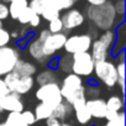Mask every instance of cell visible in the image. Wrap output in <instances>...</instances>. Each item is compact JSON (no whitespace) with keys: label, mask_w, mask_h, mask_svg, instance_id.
Returning <instances> with one entry per match:
<instances>
[{"label":"cell","mask_w":126,"mask_h":126,"mask_svg":"<svg viewBox=\"0 0 126 126\" xmlns=\"http://www.w3.org/2000/svg\"><path fill=\"white\" fill-rule=\"evenodd\" d=\"M116 13L114 9V4L111 1H106L99 6H88L87 17L93 22V25L99 30H111L116 25Z\"/></svg>","instance_id":"obj_1"},{"label":"cell","mask_w":126,"mask_h":126,"mask_svg":"<svg viewBox=\"0 0 126 126\" xmlns=\"http://www.w3.org/2000/svg\"><path fill=\"white\" fill-rule=\"evenodd\" d=\"M59 89H61V95H62L63 100L71 105L74 101L87 99L83 79H82V77H79L74 73L66 74V77L62 79Z\"/></svg>","instance_id":"obj_2"},{"label":"cell","mask_w":126,"mask_h":126,"mask_svg":"<svg viewBox=\"0 0 126 126\" xmlns=\"http://www.w3.org/2000/svg\"><path fill=\"white\" fill-rule=\"evenodd\" d=\"M4 82L9 89L10 93H16L19 95H25L29 92L32 90L35 85V78L33 77H24L19 76L15 72H10L6 76H4Z\"/></svg>","instance_id":"obj_3"},{"label":"cell","mask_w":126,"mask_h":126,"mask_svg":"<svg viewBox=\"0 0 126 126\" xmlns=\"http://www.w3.org/2000/svg\"><path fill=\"white\" fill-rule=\"evenodd\" d=\"M93 73L95 74V78L108 88H112L117 83V73L115 64L109 59L95 62Z\"/></svg>","instance_id":"obj_4"},{"label":"cell","mask_w":126,"mask_h":126,"mask_svg":"<svg viewBox=\"0 0 126 126\" xmlns=\"http://www.w3.org/2000/svg\"><path fill=\"white\" fill-rule=\"evenodd\" d=\"M35 96L37 100H40V103L47 104L49 106H56L63 101L58 83H48L45 85H40L35 93Z\"/></svg>","instance_id":"obj_5"},{"label":"cell","mask_w":126,"mask_h":126,"mask_svg":"<svg viewBox=\"0 0 126 126\" xmlns=\"http://www.w3.org/2000/svg\"><path fill=\"white\" fill-rule=\"evenodd\" d=\"M94 64L89 52H82L72 54V73L79 77H90L94 72Z\"/></svg>","instance_id":"obj_6"},{"label":"cell","mask_w":126,"mask_h":126,"mask_svg":"<svg viewBox=\"0 0 126 126\" xmlns=\"http://www.w3.org/2000/svg\"><path fill=\"white\" fill-rule=\"evenodd\" d=\"M92 42H93V36L90 33L72 35V36H67V40H66L63 48H64L66 53L68 54L89 52Z\"/></svg>","instance_id":"obj_7"},{"label":"cell","mask_w":126,"mask_h":126,"mask_svg":"<svg viewBox=\"0 0 126 126\" xmlns=\"http://www.w3.org/2000/svg\"><path fill=\"white\" fill-rule=\"evenodd\" d=\"M20 57V51L16 47H0V77H4L13 72Z\"/></svg>","instance_id":"obj_8"},{"label":"cell","mask_w":126,"mask_h":126,"mask_svg":"<svg viewBox=\"0 0 126 126\" xmlns=\"http://www.w3.org/2000/svg\"><path fill=\"white\" fill-rule=\"evenodd\" d=\"M67 40V33L58 32V33H49V36L42 42L43 53L48 58H53L54 53L63 48Z\"/></svg>","instance_id":"obj_9"},{"label":"cell","mask_w":126,"mask_h":126,"mask_svg":"<svg viewBox=\"0 0 126 126\" xmlns=\"http://www.w3.org/2000/svg\"><path fill=\"white\" fill-rule=\"evenodd\" d=\"M63 24V32L67 33L71 30H74L79 26H82L85 21L84 14L78 9H68L62 16H59Z\"/></svg>","instance_id":"obj_10"},{"label":"cell","mask_w":126,"mask_h":126,"mask_svg":"<svg viewBox=\"0 0 126 126\" xmlns=\"http://www.w3.org/2000/svg\"><path fill=\"white\" fill-rule=\"evenodd\" d=\"M0 104L3 110L8 112H21L22 110H25L21 95L16 93H9L5 96L0 98Z\"/></svg>","instance_id":"obj_11"},{"label":"cell","mask_w":126,"mask_h":126,"mask_svg":"<svg viewBox=\"0 0 126 126\" xmlns=\"http://www.w3.org/2000/svg\"><path fill=\"white\" fill-rule=\"evenodd\" d=\"M85 100H78V101H74L72 104V109H73V112L76 115V120L79 125L82 126H87L90 121H92V115L85 105Z\"/></svg>","instance_id":"obj_12"},{"label":"cell","mask_w":126,"mask_h":126,"mask_svg":"<svg viewBox=\"0 0 126 126\" xmlns=\"http://www.w3.org/2000/svg\"><path fill=\"white\" fill-rule=\"evenodd\" d=\"M26 47H27V51H29L30 56L35 61H37L38 63H48L49 62L51 58H48V57L45 56L43 48H42V42L37 38V36L36 37H32L29 41V43L26 45Z\"/></svg>","instance_id":"obj_13"},{"label":"cell","mask_w":126,"mask_h":126,"mask_svg":"<svg viewBox=\"0 0 126 126\" xmlns=\"http://www.w3.org/2000/svg\"><path fill=\"white\" fill-rule=\"evenodd\" d=\"M85 105L92 115L95 119H104L106 115V104L105 100L101 98H90L85 101Z\"/></svg>","instance_id":"obj_14"},{"label":"cell","mask_w":126,"mask_h":126,"mask_svg":"<svg viewBox=\"0 0 126 126\" xmlns=\"http://www.w3.org/2000/svg\"><path fill=\"white\" fill-rule=\"evenodd\" d=\"M115 35H116L115 43H114V46L110 51V54L114 56V57H116L117 53L120 51L125 49V47H126V22L125 21H122L121 24H119L116 26Z\"/></svg>","instance_id":"obj_15"},{"label":"cell","mask_w":126,"mask_h":126,"mask_svg":"<svg viewBox=\"0 0 126 126\" xmlns=\"http://www.w3.org/2000/svg\"><path fill=\"white\" fill-rule=\"evenodd\" d=\"M89 53L93 58L94 62H100V61H105L108 59V57H110V49L100 41V40H93Z\"/></svg>","instance_id":"obj_16"},{"label":"cell","mask_w":126,"mask_h":126,"mask_svg":"<svg viewBox=\"0 0 126 126\" xmlns=\"http://www.w3.org/2000/svg\"><path fill=\"white\" fill-rule=\"evenodd\" d=\"M13 72H15L19 76H24V77H33L37 73V67L29 61L19 59Z\"/></svg>","instance_id":"obj_17"},{"label":"cell","mask_w":126,"mask_h":126,"mask_svg":"<svg viewBox=\"0 0 126 126\" xmlns=\"http://www.w3.org/2000/svg\"><path fill=\"white\" fill-rule=\"evenodd\" d=\"M29 6V0H11L8 5L9 9V17L17 20L20 14Z\"/></svg>","instance_id":"obj_18"},{"label":"cell","mask_w":126,"mask_h":126,"mask_svg":"<svg viewBox=\"0 0 126 126\" xmlns=\"http://www.w3.org/2000/svg\"><path fill=\"white\" fill-rule=\"evenodd\" d=\"M35 83H37L38 85H45L48 83H58V73L53 69L47 68L37 74Z\"/></svg>","instance_id":"obj_19"},{"label":"cell","mask_w":126,"mask_h":126,"mask_svg":"<svg viewBox=\"0 0 126 126\" xmlns=\"http://www.w3.org/2000/svg\"><path fill=\"white\" fill-rule=\"evenodd\" d=\"M72 112H73L72 105L63 100L61 104H58V105H56V106L53 108L52 117H56V119H58V120H66Z\"/></svg>","instance_id":"obj_20"},{"label":"cell","mask_w":126,"mask_h":126,"mask_svg":"<svg viewBox=\"0 0 126 126\" xmlns=\"http://www.w3.org/2000/svg\"><path fill=\"white\" fill-rule=\"evenodd\" d=\"M106 110L108 111H111V112H120L124 110V106H125V100L124 98L120 95H111L106 101Z\"/></svg>","instance_id":"obj_21"},{"label":"cell","mask_w":126,"mask_h":126,"mask_svg":"<svg viewBox=\"0 0 126 126\" xmlns=\"http://www.w3.org/2000/svg\"><path fill=\"white\" fill-rule=\"evenodd\" d=\"M53 108L54 106H49V105L43 104V103L37 104L36 108H35V111H33L36 121H42V120H47V119L52 117Z\"/></svg>","instance_id":"obj_22"},{"label":"cell","mask_w":126,"mask_h":126,"mask_svg":"<svg viewBox=\"0 0 126 126\" xmlns=\"http://www.w3.org/2000/svg\"><path fill=\"white\" fill-rule=\"evenodd\" d=\"M42 3H43L45 6L54 8L58 11L72 9V6L74 5L73 0H42Z\"/></svg>","instance_id":"obj_23"},{"label":"cell","mask_w":126,"mask_h":126,"mask_svg":"<svg viewBox=\"0 0 126 126\" xmlns=\"http://www.w3.org/2000/svg\"><path fill=\"white\" fill-rule=\"evenodd\" d=\"M116 73H117V83L116 85L120 87L121 90V96H125V61H119L116 64Z\"/></svg>","instance_id":"obj_24"},{"label":"cell","mask_w":126,"mask_h":126,"mask_svg":"<svg viewBox=\"0 0 126 126\" xmlns=\"http://www.w3.org/2000/svg\"><path fill=\"white\" fill-rule=\"evenodd\" d=\"M57 68L61 69V72L63 73H72V54L66 53L64 56H61L58 58V66Z\"/></svg>","instance_id":"obj_25"},{"label":"cell","mask_w":126,"mask_h":126,"mask_svg":"<svg viewBox=\"0 0 126 126\" xmlns=\"http://www.w3.org/2000/svg\"><path fill=\"white\" fill-rule=\"evenodd\" d=\"M115 38H116L115 31H112V30H105V31H103V33L99 36L98 40H100L111 51V48H112V46L115 43Z\"/></svg>","instance_id":"obj_26"},{"label":"cell","mask_w":126,"mask_h":126,"mask_svg":"<svg viewBox=\"0 0 126 126\" xmlns=\"http://www.w3.org/2000/svg\"><path fill=\"white\" fill-rule=\"evenodd\" d=\"M4 122L9 126H30V125L24 122L20 112H9L6 116V120Z\"/></svg>","instance_id":"obj_27"},{"label":"cell","mask_w":126,"mask_h":126,"mask_svg":"<svg viewBox=\"0 0 126 126\" xmlns=\"http://www.w3.org/2000/svg\"><path fill=\"white\" fill-rule=\"evenodd\" d=\"M40 16H41V19H45L46 21H51V20H54V19L59 17L61 16V11H58L54 8H49V6H45L43 5Z\"/></svg>","instance_id":"obj_28"},{"label":"cell","mask_w":126,"mask_h":126,"mask_svg":"<svg viewBox=\"0 0 126 126\" xmlns=\"http://www.w3.org/2000/svg\"><path fill=\"white\" fill-rule=\"evenodd\" d=\"M48 31L51 33H58V32H63V24L61 17H57L54 20L48 21Z\"/></svg>","instance_id":"obj_29"},{"label":"cell","mask_w":126,"mask_h":126,"mask_svg":"<svg viewBox=\"0 0 126 126\" xmlns=\"http://www.w3.org/2000/svg\"><path fill=\"white\" fill-rule=\"evenodd\" d=\"M33 15H35V13L27 6V8L20 14V16L17 17V21H19L21 25H29V22H30V20L32 19Z\"/></svg>","instance_id":"obj_30"},{"label":"cell","mask_w":126,"mask_h":126,"mask_svg":"<svg viewBox=\"0 0 126 126\" xmlns=\"http://www.w3.org/2000/svg\"><path fill=\"white\" fill-rule=\"evenodd\" d=\"M20 114H21V119L24 120L25 124H27L30 126L36 124V117H35L33 111H31V110H22Z\"/></svg>","instance_id":"obj_31"},{"label":"cell","mask_w":126,"mask_h":126,"mask_svg":"<svg viewBox=\"0 0 126 126\" xmlns=\"http://www.w3.org/2000/svg\"><path fill=\"white\" fill-rule=\"evenodd\" d=\"M106 125L108 126H125V112H124V110L120 111L119 115L115 119L109 120L106 122Z\"/></svg>","instance_id":"obj_32"},{"label":"cell","mask_w":126,"mask_h":126,"mask_svg":"<svg viewBox=\"0 0 126 126\" xmlns=\"http://www.w3.org/2000/svg\"><path fill=\"white\" fill-rule=\"evenodd\" d=\"M114 9H115L116 15H119L120 17H124L125 16V13H126L125 0H116V1L114 3Z\"/></svg>","instance_id":"obj_33"},{"label":"cell","mask_w":126,"mask_h":126,"mask_svg":"<svg viewBox=\"0 0 126 126\" xmlns=\"http://www.w3.org/2000/svg\"><path fill=\"white\" fill-rule=\"evenodd\" d=\"M29 8L37 15H41L42 8H43V3L42 0H29Z\"/></svg>","instance_id":"obj_34"},{"label":"cell","mask_w":126,"mask_h":126,"mask_svg":"<svg viewBox=\"0 0 126 126\" xmlns=\"http://www.w3.org/2000/svg\"><path fill=\"white\" fill-rule=\"evenodd\" d=\"M11 37H10V32L8 30H5L4 27L0 29V47H4L8 46L10 42Z\"/></svg>","instance_id":"obj_35"},{"label":"cell","mask_w":126,"mask_h":126,"mask_svg":"<svg viewBox=\"0 0 126 126\" xmlns=\"http://www.w3.org/2000/svg\"><path fill=\"white\" fill-rule=\"evenodd\" d=\"M9 17V9L5 3H0V20L4 21Z\"/></svg>","instance_id":"obj_36"},{"label":"cell","mask_w":126,"mask_h":126,"mask_svg":"<svg viewBox=\"0 0 126 126\" xmlns=\"http://www.w3.org/2000/svg\"><path fill=\"white\" fill-rule=\"evenodd\" d=\"M41 16L40 15H37V14H35L33 16H32V19L30 20V22H29V25L32 27V29H35V27H38L40 26V24H41Z\"/></svg>","instance_id":"obj_37"},{"label":"cell","mask_w":126,"mask_h":126,"mask_svg":"<svg viewBox=\"0 0 126 126\" xmlns=\"http://www.w3.org/2000/svg\"><path fill=\"white\" fill-rule=\"evenodd\" d=\"M9 93H10V92H9V89H8V87H6L4 79H3V78H0V98L5 96V95L9 94Z\"/></svg>","instance_id":"obj_38"},{"label":"cell","mask_w":126,"mask_h":126,"mask_svg":"<svg viewBox=\"0 0 126 126\" xmlns=\"http://www.w3.org/2000/svg\"><path fill=\"white\" fill-rule=\"evenodd\" d=\"M46 121V125L45 126H61V120H58V119H56V117H49V119H47V120H45Z\"/></svg>","instance_id":"obj_39"},{"label":"cell","mask_w":126,"mask_h":126,"mask_svg":"<svg viewBox=\"0 0 126 126\" xmlns=\"http://www.w3.org/2000/svg\"><path fill=\"white\" fill-rule=\"evenodd\" d=\"M49 33H51V32L48 31V29H45V30H42V31H41V32L38 33L37 38H38V40H40L41 42H43V41H45V40H46V38H47V37L49 36Z\"/></svg>","instance_id":"obj_40"},{"label":"cell","mask_w":126,"mask_h":126,"mask_svg":"<svg viewBox=\"0 0 126 126\" xmlns=\"http://www.w3.org/2000/svg\"><path fill=\"white\" fill-rule=\"evenodd\" d=\"M85 1H87L90 6H99V5L105 4L106 1H109V0H85Z\"/></svg>","instance_id":"obj_41"},{"label":"cell","mask_w":126,"mask_h":126,"mask_svg":"<svg viewBox=\"0 0 126 126\" xmlns=\"http://www.w3.org/2000/svg\"><path fill=\"white\" fill-rule=\"evenodd\" d=\"M57 66H58V58H51L49 62H48V67L49 69H57Z\"/></svg>","instance_id":"obj_42"},{"label":"cell","mask_w":126,"mask_h":126,"mask_svg":"<svg viewBox=\"0 0 126 126\" xmlns=\"http://www.w3.org/2000/svg\"><path fill=\"white\" fill-rule=\"evenodd\" d=\"M10 37H11V38H16V40H17V38H20V33H19L17 31H14V32H11V33H10Z\"/></svg>","instance_id":"obj_43"},{"label":"cell","mask_w":126,"mask_h":126,"mask_svg":"<svg viewBox=\"0 0 126 126\" xmlns=\"http://www.w3.org/2000/svg\"><path fill=\"white\" fill-rule=\"evenodd\" d=\"M61 126H73V125H72L71 122H62Z\"/></svg>","instance_id":"obj_44"},{"label":"cell","mask_w":126,"mask_h":126,"mask_svg":"<svg viewBox=\"0 0 126 126\" xmlns=\"http://www.w3.org/2000/svg\"><path fill=\"white\" fill-rule=\"evenodd\" d=\"M3 27H4V24H3L1 20H0V29H3Z\"/></svg>","instance_id":"obj_45"},{"label":"cell","mask_w":126,"mask_h":126,"mask_svg":"<svg viewBox=\"0 0 126 126\" xmlns=\"http://www.w3.org/2000/svg\"><path fill=\"white\" fill-rule=\"evenodd\" d=\"M0 126H9V125H6L5 122H0Z\"/></svg>","instance_id":"obj_46"},{"label":"cell","mask_w":126,"mask_h":126,"mask_svg":"<svg viewBox=\"0 0 126 126\" xmlns=\"http://www.w3.org/2000/svg\"><path fill=\"white\" fill-rule=\"evenodd\" d=\"M1 112H4V110H3V108H1V104H0V114Z\"/></svg>","instance_id":"obj_47"},{"label":"cell","mask_w":126,"mask_h":126,"mask_svg":"<svg viewBox=\"0 0 126 126\" xmlns=\"http://www.w3.org/2000/svg\"><path fill=\"white\" fill-rule=\"evenodd\" d=\"M10 1H11V0H3V3H5V4L6 3H10Z\"/></svg>","instance_id":"obj_48"},{"label":"cell","mask_w":126,"mask_h":126,"mask_svg":"<svg viewBox=\"0 0 126 126\" xmlns=\"http://www.w3.org/2000/svg\"><path fill=\"white\" fill-rule=\"evenodd\" d=\"M103 126H108V125H106V124H105V125H103Z\"/></svg>","instance_id":"obj_49"},{"label":"cell","mask_w":126,"mask_h":126,"mask_svg":"<svg viewBox=\"0 0 126 126\" xmlns=\"http://www.w3.org/2000/svg\"><path fill=\"white\" fill-rule=\"evenodd\" d=\"M73 1H74V3H76V1H77V0H73Z\"/></svg>","instance_id":"obj_50"},{"label":"cell","mask_w":126,"mask_h":126,"mask_svg":"<svg viewBox=\"0 0 126 126\" xmlns=\"http://www.w3.org/2000/svg\"><path fill=\"white\" fill-rule=\"evenodd\" d=\"M115 1H116V0H115Z\"/></svg>","instance_id":"obj_51"}]
</instances>
